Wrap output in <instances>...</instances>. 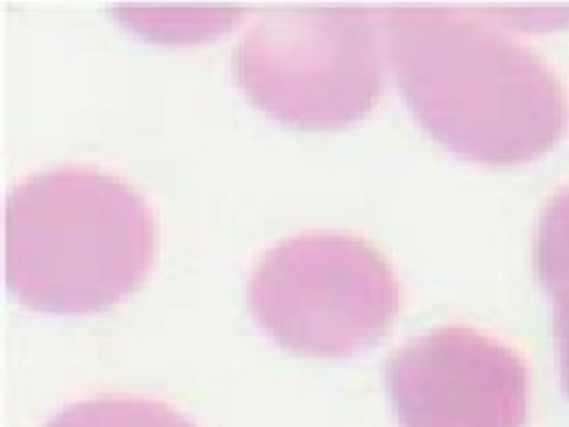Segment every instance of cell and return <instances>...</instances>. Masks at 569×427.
Returning <instances> with one entry per match:
<instances>
[{
    "label": "cell",
    "mask_w": 569,
    "mask_h": 427,
    "mask_svg": "<svg viewBox=\"0 0 569 427\" xmlns=\"http://www.w3.org/2000/svg\"><path fill=\"white\" fill-rule=\"evenodd\" d=\"M43 427H198L167 401L102 395L64 406Z\"/></svg>",
    "instance_id": "cell-7"
},
{
    "label": "cell",
    "mask_w": 569,
    "mask_h": 427,
    "mask_svg": "<svg viewBox=\"0 0 569 427\" xmlns=\"http://www.w3.org/2000/svg\"><path fill=\"white\" fill-rule=\"evenodd\" d=\"M385 380L399 427H525L522 356L470 326H441L391 351Z\"/></svg>",
    "instance_id": "cell-5"
},
{
    "label": "cell",
    "mask_w": 569,
    "mask_h": 427,
    "mask_svg": "<svg viewBox=\"0 0 569 427\" xmlns=\"http://www.w3.org/2000/svg\"><path fill=\"white\" fill-rule=\"evenodd\" d=\"M537 276L553 301V330L565 389L569 391V186L541 214L533 245Z\"/></svg>",
    "instance_id": "cell-6"
},
{
    "label": "cell",
    "mask_w": 569,
    "mask_h": 427,
    "mask_svg": "<svg viewBox=\"0 0 569 427\" xmlns=\"http://www.w3.org/2000/svg\"><path fill=\"white\" fill-rule=\"evenodd\" d=\"M382 249L347 230H309L273 245L247 278L249 311L284 349L349 356L376 345L399 311Z\"/></svg>",
    "instance_id": "cell-3"
},
{
    "label": "cell",
    "mask_w": 569,
    "mask_h": 427,
    "mask_svg": "<svg viewBox=\"0 0 569 427\" xmlns=\"http://www.w3.org/2000/svg\"><path fill=\"white\" fill-rule=\"evenodd\" d=\"M233 77L259 110L328 129L366 117L382 93L376 20L363 6H278L233 50Z\"/></svg>",
    "instance_id": "cell-4"
},
{
    "label": "cell",
    "mask_w": 569,
    "mask_h": 427,
    "mask_svg": "<svg viewBox=\"0 0 569 427\" xmlns=\"http://www.w3.org/2000/svg\"><path fill=\"white\" fill-rule=\"evenodd\" d=\"M157 217L112 171L64 165L27 176L6 205V278L31 309L91 314L117 305L150 274Z\"/></svg>",
    "instance_id": "cell-2"
},
{
    "label": "cell",
    "mask_w": 569,
    "mask_h": 427,
    "mask_svg": "<svg viewBox=\"0 0 569 427\" xmlns=\"http://www.w3.org/2000/svg\"><path fill=\"white\" fill-rule=\"evenodd\" d=\"M382 27L406 102L451 152L482 165H522L565 136L569 98L556 71L485 17L389 6Z\"/></svg>",
    "instance_id": "cell-1"
}]
</instances>
